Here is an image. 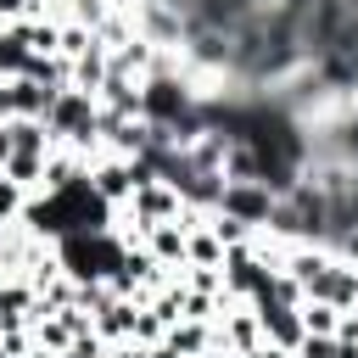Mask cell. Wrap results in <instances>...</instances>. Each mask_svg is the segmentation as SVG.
I'll return each mask as SVG.
<instances>
[{"label":"cell","mask_w":358,"mask_h":358,"mask_svg":"<svg viewBox=\"0 0 358 358\" xmlns=\"http://www.w3.org/2000/svg\"><path fill=\"white\" fill-rule=\"evenodd\" d=\"M39 101H45V95H39V90H34V84H11V90H6V95H0V106H11V112H34V106H39Z\"/></svg>","instance_id":"6da1fadb"},{"label":"cell","mask_w":358,"mask_h":358,"mask_svg":"<svg viewBox=\"0 0 358 358\" xmlns=\"http://www.w3.org/2000/svg\"><path fill=\"white\" fill-rule=\"evenodd\" d=\"M224 207H235V213H268V201L257 190H224Z\"/></svg>","instance_id":"7a4b0ae2"},{"label":"cell","mask_w":358,"mask_h":358,"mask_svg":"<svg viewBox=\"0 0 358 358\" xmlns=\"http://www.w3.org/2000/svg\"><path fill=\"white\" fill-rule=\"evenodd\" d=\"M140 207H145L151 218H162V213H173V196H162V190H145V196H140Z\"/></svg>","instance_id":"3957f363"},{"label":"cell","mask_w":358,"mask_h":358,"mask_svg":"<svg viewBox=\"0 0 358 358\" xmlns=\"http://www.w3.org/2000/svg\"><path fill=\"white\" fill-rule=\"evenodd\" d=\"M157 257H185V241L173 229H157Z\"/></svg>","instance_id":"277c9868"}]
</instances>
